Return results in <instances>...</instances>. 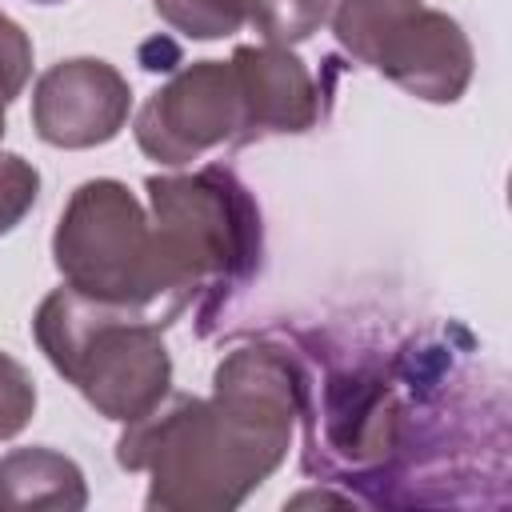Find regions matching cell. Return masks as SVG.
<instances>
[{
    "label": "cell",
    "instance_id": "1",
    "mask_svg": "<svg viewBox=\"0 0 512 512\" xmlns=\"http://www.w3.org/2000/svg\"><path fill=\"white\" fill-rule=\"evenodd\" d=\"M56 264L72 280V292L100 304L112 300L120 308L128 304L144 312L152 300H160L172 288L180 300L192 296L188 284L172 272V264L148 252L140 208L112 180H96L76 192L56 232Z\"/></svg>",
    "mask_w": 512,
    "mask_h": 512
},
{
    "label": "cell",
    "instance_id": "2",
    "mask_svg": "<svg viewBox=\"0 0 512 512\" xmlns=\"http://www.w3.org/2000/svg\"><path fill=\"white\" fill-rule=\"evenodd\" d=\"M256 124L288 128L284 112L272 100L252 96V48H244L232 64L204 60L180 80H172L164 92H156L140 112L136 136L140 148L156 160L184 164L216 140H240L236 128H244V140L256 136Z\"/></svg>",
    "mask_w": 512,
    "mask_h": 512
},
{
    "label": "cell",
    "instance_id": "3",
    "mask_svg": "<svg viewBox=\"0 0 512 512\" xmlns=\"http://www.w3.org/2000/svg\"><path fill=\"white\" fill-rule=\"evenodd\" d=\"M128 116V84L104 60H68L40 80L36 132L60 148L104 144Z\"/></svg>",
    "mask_w": 512,
    "mask_h": 512
},
{
    "label": "cell",
    "instance_id": "4",
    "mask_svg": "<svg viewBox=\"0 0 512 512\" xmlns=\"http://www.w3.org/2000/svg\"><path fill=\"white\" fill-rule=\"evenodd\" d=\"M32 72V44L28 36L0 12V136H4V108L20 96Z\"/></svg>",
    "mask_w": 512,
    "mask_h": 512
},
{
    "label": "cell",
    "instance_id": "5",
    "mask_svg": "<svg viewBox=\"0 0 512 512\" xmlns=\"http://www.w3.org/2000/svg\"><path fill=\"white\" fill-rule=\"evenodd\" d=\"M36 188H40L36 168H28L20 156L0 152V232L20 224V216L36 204Z\"/></svg>",
    "mask_w": 512,
    "mask_h": 512
},
{
    "label": "cell",
    "instance_id": "6",
    "mask_svg": "<svg viewBox=\"0 0 512 512\" xmlns=\"http://www.w3.org/2000/svg\"><path fill=\"white\" fill-rule=\"evenodd\" d=\"M32 408H36V388L28 372L0 352V440L16 436L28 424Z\"/></svg>",
    "mask_w": 512,
    "mask_h": 512
},
{
    "label": "cell",
    "instance_id": "7",
    "mask_svg": "<svg viewBox=\"0 0 512 512\" xmlns=\"http://www.w3.org/2000/svg\"><path fill=\"white\" fill-rule=\"evenodd\" d=\"M240 24H244V16H252L260 28H268V20H272V8H276V0H220Z\"/></svg>",
    "mask_w": 512,
    "mask_h": 512
},
{
    "label": "cell",
    "instance_id": "8",
    "mask_svg": "<svg viewBox=\"0 0 512 512\" xmlns=\"http://www.w3.org/2000/svg\"><path fill=\"white\" fill-rule=\"evenodd\" d=\"M36 4H56V0H36Z\"/></svg>",
    "mask_w": 512,
    "mask_h": 512
}]
</instances>
